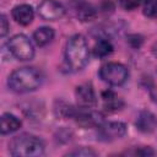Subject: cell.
<instances>
[{"label": "cell", "instance_id": "cell-5", "mask_svg": "<svg viewBox=\"0 0 157 157\" xmlns=\"http://www.w3.org/2000/svg\"><path fill=\"white\" fill-rule=\"evenodd\" d=\"M129 76L128 69L120 63H107L99 69V77L112 86L123 85Z\"/></svg>", "mask_w": 157, "mask_h": 157}, {"label": "cell", "instance_id": "cell-15", "mask_svg": "<svg viewBox=\"0 0 157 157\" xmlns=\"http://www.w3.org/2000/svg\"><path fill=\"white\" fill-rule=\"evenodd\" d=\"M54 38V29L50 27H39L33 33V40L37 45L44 47L49 44Z\"/></svg>", "mask_w": 157, "mask_h": 157}, {"label": "cell", "instance_id": "cell-1", "mask_svg": "<svg viewBox=\"0 0 157 157\" xmlns=\"http://www.w3.org/2000/svg\"><path fill=\"white\" fill-rule=\"evenodd\" d=\"M88 45L83 36L81 34H74L69 38L65 47L64 53V60L66 67L72 71H80L82 70L87 63H88Z\"/></svg>", "mask_w": 157, "mask_h": 157}, {"label": "cell", "instance_id": "cell-14", "mask_svg": "<svg viewBox=\"0 0 157 157\" xmlns=\"http://www.w3.org/2000/svg\"><path fill=\"white\" fill-rule=\"evenodd\" d=\"M155 125H156V119L152 113L144 110L139 114V117L136 119V126L139 130H141L144 132H150L153 130Z\"/></svg>", "mask_w": 157, "mask_h": 157}, {"label": "cell", "instance_id": "cell-12", "mask_svg": "<svg viewBox=\"0 0 157 157\" xmlns=\"http://www.w3.org/2000/svg\"><path fill=\"white\" fill-rule=\"evenodd\" d=\"M102 101H103V107L108 112H117L124 107L123 99L110 90L102 92Z\"/></svg>", "mask_w": 157, "mask_h": 157}, {"label": "cell", "instance_id": "cell-8", "mask_svg": "<svg viewBox=\"0 0 157 157\" xmlns=\"http://www.w3.org/2000/svg\"><path fill=\"white\" fill-rule=\"evenodd\" d=\"M74 118L83 128H98L103 123V115L90 108H81L78 112H75Z\"/></svg>", "mask_w": 157, "mask_h": 157}, {"label": "cell", "instance_id": "cell-7", "mask_svg": "<svg viewBox=\"0 0 157 157\" xmlns=\"http://www.w3.org/2000/svg\"><path fill=\"white\" fill-rule=\"evenodd\" d=\"M38 15L47 21H56L65 15V7L58 0H43L38 6Z\"/></svg>", "mask_w": 157, "mask_h": 157}, {"label": "cell", "instance_id": "cell-10", "mask_svg": "<svg viewBox=\"0 0 157 157\" xmlns=\"http://www.w3.org/2000/svg\"><path fill=\"white\" fill-rule=\"evenodd\" d=\"M34 17V12L31 5L27 4H22V5H17L12 9V18L22 25V26H27L33 21Z\"/></svg>", "mask_w": 157, "mask_h": 157}, {"label": "cell", "instance_id": "cell-20", "mask_svg": "<svg viewBox=\"0 0 157 157\" xmlns=\"http://www.w3.org/2000/svg\"><path fill=\"white\" fill-rule=\"evenodd\" d=\"M10 29V26H9V22H7V18L5 15H1V27H0V36L4 38L7 32Z\"/></svg>", "mask_w": 157, "mask_h": 157}, {"label": "cell", "instance_id": "cell-2", "mask_svg": "<svg viewBox=\"0 0 157 157\" xmlns=\"http://www.w3.org/2000/svg\"><path fill=\"white\" fill-rule=\"evenodd\" d=\"M42 83V75L36 67H20L11 72L7 80L9 87L17 93H26L37 90Z\"/></svg>", "mask_w": 157, "mask_h": 157}, {"label": "cell", "instance_id": "cell-16", "mask_svg": "<svg viewBox=\"0 0 157 157\" xmlns=\"http://www.w3.org/2000/svg\"><path fill=\"white\" fill-rule=\"evenodd\" d=\"M112 52H113V45L108 39H101L93 47V55L99 59L108 56Z\"/></svg>", "mask_w": 157, "mask_h": 157}, {"label": "cell", "instance_id": "cell-3", "mask_svg": "<svg viewBox=\"0 0 157 157\" xmlns=\"http://www.w3.org/2000/svg\"><path fill=\"white\" fill-rule=\"evenodd\" d=\"M9 150L16 157H34L44 153V144L36 135L21 134L11 140Z\"/></svg>", "mask_w": 157, "mask_h": 157}, {"label": "cell", "instance_id": "cell-17", "mask_svg": "<svg viewBox=\"0 0 157 157\" xmlns=\"http://www.w3.org/2000/svg\"><path fill=\"white\" fill-rule=\"evenodd\" d=\"M144 13L148 17H157V0H144Z\"/></svg>", "mask_w": 157, "mask_h": 157}, {"label": "cell", "instance_id": "cell-11", "mask_svg": "<svg viewBox=\"0 0 157 157\" xmlns=\"http://www.w3.org/2000/svg\"><path fill=\"white\" fill-rule=\"evenodd\" d=\"M74 10L78 20L86 22V21H92L96 18V9L87 1L85 0H76L74 4Z\"/></svg>", "mask_w": 157, "mask_h": 157}, {"label": "cell", "instance_id": "cell-9", "mask_svg": "<svg viewBox=\"0 0 157 157\" xmlns=\"http://www.w3.org/2000/svg\"><path fill=\"white\" fill-rule=\"evenodd\" d=\"M76 99L81 108H91L96 104V93L91 83H82L76 88Z\"/></svg>", "mask_w": 157, "mask_h": 157}, {"label": "cell", "instance_id": "cell-13", "mask_svg": "<svg viewBox=\"0 0 157 157\" xmlns=\"http://www.w3.org/2000/svg\"><path fill=\"white\" fill-rule=\"evenodd\" d=\"M20 128H21V120L16 115H13L11 113L2 114V117H1V124H0V130H1V134L2 135L13 132V131L18 130Z\"/></svg>", "mask_w": 157, "mask_h": 157}, {"label": "cell", "instance_id": "cell-6", "mask_svg": "<svg viewBox=\"0 0 157 157\" xmlns=\"http://www.w3.org/2000/svg\"><path fill=\"white\" fill-rule=\"evenodd\" d=\"M126 134V125L121 121H108L98 126V137L103 141L120 139Z\"/></svg>", "mask_w": 157, "mask_h": 157}, {"label": "cell", "instance_id": "cell-21", "mask_svg": "<svg viewBox=\"0 0 157 157\" xmlns=\"http://www.w3.org/2000/svg\"><path fill=\"white\" fill-rule=\"evenodd\" d=\"M134 153L135 155H140V156H153V155H156V152L151 147H141V148H137Z\"/></svg>", "mask_w": 157, "mask_h": 157}, {"label": "cell", "instance_id": "cell-18", "mask_svg": "<svg viewBox=\"0 0 157 157\" xmlns=\"http://www.w3.org/2000/svg\"><path fill=\"white\" fill-rule=\"evenodd\" d=\"M67 155L69 156H86L87 157V156H96L97 153L88 147H81V148H76V150L69 152Z\"/></svg>", "mask_w": 157, "mask_h": 157}, {"label": "cell", "instance_id": "cell-19", "mask_svg": "<svg viewBox=\"0 0 157 157\" xmlns=\"http://www.w3.org/2000/svg\"><path fill=\"white\" fill-rule=\"evenodd\" d=\"M119 1V5L126 10V11H131L134 9H136L139 5H140V1L141 0H118Z\"/></svg>", "mask_w": 157, "mask_h": 157}, {"label": "cell", "instance_id": "cell-4", "mask_svg": "<svg viewBox=\"0 0 157 157\" xmlns=\"http://www.w3.org/2000/svg\"><path fill=\"white\" fill-rule=\"evenodd\" d=\"M9 53L17 60H31L34 56V47L31 39L25 34H15L7 42Z\"/></svg>", "mask_w": 157, "mask_h": 157}]
</instances>
